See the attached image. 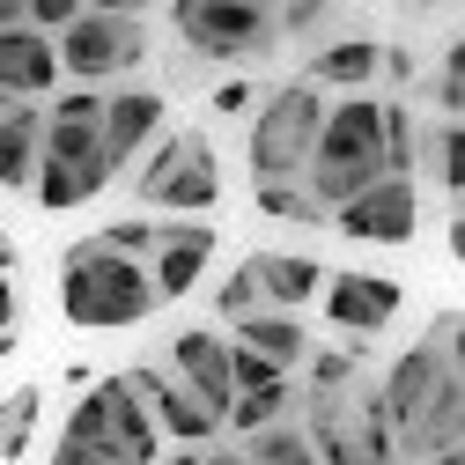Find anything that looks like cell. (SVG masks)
<instances>
[{"instance_id":"9a60e30c","label":"cell","mask_w":465,"mask_h":465,"mask_svg":"<svg viewBox=\"0 0 465 465\" xmlns=\"http://www.w3.org/2000/svg\"><path fill=\"white\" fill-rule=\"evenodd\" d=\"M207 259H214V229L207 222H170L163 237H155V252H148L155 303H185L193 288H200V273H207Z\"/></svg>"},{"instance_id":"f35d334b","label":"cell","mask_w":465,"mask_h":465,"mask_svg":"<svg viewBox=\"0 0 465 465\" xmlns=\"http://www.w3.org/2000/svg\"><path fill=\"white\" fill-rule=\"evenodd\" d=\"M193 458H200V450H178V458H163V465H193Z\"/></svg>"},{"instance_id":"484cf974","label":"cell","mask_w":465,"mask_h":465,"mask_svg":"<svg viewBox=\"0 0 465 465\" xmlns=\"http://www.w3.org/2000/svg\"><path fill=\"white\" fill-rule=\"evenodd\" d=\"M414 104H384V170L391 178H406V170H414Z\"/></svg>"},{"instance_id":"8d00e7d4","label":"cell","mask_w":465,"mask_h":465,"mask_svg":"<svg viewBox=\"0 0 465 465\" xmlns=\"http://www.w3.org/2000/svg\"><path fill=\"white\" fill-rule=\"evenodd\" d=\"M0 30H23V0H0Z\"/></svg>"},{"instance_id":"8992f818","label":"cell","mask_w":465,"mask_h":465,"mask_svg":"<svg viewBox=\"0 0 465 465\" xmlns=\"http://www.w3.org/2000/svg\"><path fill=\"white\" fill-rule=\"evenodd\" d=\"M134 193L163 214H207L222 207V163L207 134H163L148 148V163L134 170Z\"/></svg>"},{"instance_id":"4dcf8cb0","label":"cell","mask_w":465,"mask_h":465,"mask_svg":"<svg viewBox=\"0 0 465 465\" xmlns=\"http://www.w3.org/2000/svg\"><path fill=\"white\" fill-rule=\"evenodd\" d=\"M214 311H222L229 325H244V318L259 311V296H252V281H244V273H229V281H222V296H214Z\"/></svg>"},{"instance_id":"d6a6232c","label":"cell","mask_w":465,"mask_h":465,"mask_svg":"<svg viewBox=\"0 0 465 465\" xmlns=\"http://www.w3.org/2000/svg\"><path fill=\"white\" fill-rule=\"evenodd\" d=\"M429 347H436V355H458V311H436V325H429Z\"/></svg>"},{"instance_id":"ab89813d","label":"cell","mask_w":465,"mask_h":465,"mask_svg":"<svg viewBox=\"0 0 465 465\" xmlns=\"http://www.w3.org/2000/svg\"><path fill=\"white\" fill-rule=\"evenodd\" d=\"M8 347H15V332H0V362H8Z\"/></svg>"},{"instance_id":"f546056e","label":"cell","mask_w":465,"mask_h":465,"mask_svg":"<svg viewBox=\"0 0 465 465\" xmlns=\"http://www.w3.org/2000/svg\"><path fill=\"white\" fill-rule=\"evenodd\" d=\"M259 207H266V214H281V222H325V214L311 207V193H303V185H259Z\"/></svg>"},{"instance_id":"ac0fdd59","label":"cell","mask_w":465,"mask_h":465,"mask_svg":"<svg viewBox=\"0 0 465 465\" xmlns=\"http://www.w3.org/2000/svg\"><path fill=\"white\" fill-rule=\"evenodd\" d=\"M377 60H384V45L377 37H332V45H318L311 52V67H303V89H340V96H370V82H377Z\"/></svg>"},{"instance_id":"60d3db41","label":"cell","mask_w":465,"mask_h":465,"mask_svg":"<svg viewBox=\"0 0 465 465\" xmlns=\"http://www.w3.org/2000/svg\"><path fill=\"white\" fill-rule=\"evenodd\" d=\"M429 465H465V458H458V450H450V458H429Z\"/></svg>"},{"instance_id":"d4e9b609","label":"cell","mask_w":465,"mask_h":465,"mask_svg":"<svg viewBox=\"0 0 465 465\" xmlns=\"http://www.w3.org/2000/svg\"><path fill=\"white\" fill-rule=\"evenodd\" d=\"M237 458H244V465H318V450H311V436H303L296 421H273V429L244 436Z\"/></svg>"},{"instance_id":"74e56055","label":"cell","mask_w":465,"mask_h":465,"mask_svg":"<svg viewBox=\"0 0 465 465\" xmlns=\"http://www.w3.org/2000/svg\"><path fill=\"white\" fill-rule=\"evenodd\" d=\"M0 266H15V244H8V229H0Z\"/></svg>"},{"instance_id":"5bb4252c","label":"cell","mask_w":465,"mask_h":465,"mask_svg":"<svg viewBox=\"0 0 465 465\" xmlns=\"http://www.w3.org/2000/svg\"><path fill=\"white\" fill-rule=\"evenodd\" d=\"M163 370L178 377V384L207 406V414H214V421H229V399H237V391H229V340H222V332L185 325L178 340H170V362H163Z\"/></svg>"},{"instance_id":"d6986e66","label":"cell","mask_w":465,"mask_h":465,"mask_svg":"<svg viewBox=\"0 0 465 465\" xmlns=\"http://www.w3.org/2000/svg\"><path fill=\"white\" fill-rule=\"evenodd\" d=\"M458 429H465V384L436 391V406H421V414L406 421V429H399L391 443H399V458L429 465V458H450V450H458Z\"/></svg>"},{"instance_id":"f1b7e54d","label":"cell","mask_w":465,"mask_h":465,"mask_svg":"<svg viewBox=\"0 0 465 465\" xmlns=\"http://www.w3.org/2000/svg\"><path fill=\"white\" fill-rule=\"evenodd\" d=\"M45 119H60V126H96V119H104V89H60Z\"/></svg>"},{"instance_id":"1f68e13d","label":"cell","mask_w":465,"mask_h":465,"mask_svg":"<svg viewBox=\"0 0 465 465\" xmlns=\"http://www.w3.org/2000/svg\"><path fill=\"white\" fill-rule=\"evenodd\" d=\"M214 111H222V119H244V111H259V89L252 82H222L214 89Z\"/></svg>"},{"instance_id":"4316f807","label":"cell","mask_w":465,"mask_h":465,"mask_svg":"<svg viewBox=\"0 0 465 465\" xmlns=\"http://www.w3.org/2000/svg\"><path fill=\"white\" fill-rule=\"evenodd\" d=\"M429 104H436V119L458 126V111H465V45H443V67L429 82Z\"/></svg>"},{"instance_id":"52a82bcc","label":"cell","mask_w":465,"mask_h":465,"mask_svg":"<svg viewBox=\"0 0 465 465\" xmlns=\"http://www.w3.org/2000/svg\"><path fill=\"white\" fill-rule=\"evenodd\" d=\"M119 170L104 163V141H96V126H60V119H45V141H37V178H30V193L52 207V214H67V207H82V200H96Z\"/></svg>"},{"instance_id":"ba28073f","label":"cell","mask_w":465,"mask_h":465,"mask_svg":"<svg viewBox=\"0 0 465 465\" xmlns=\"http://www.w3.org/2000/svg\"><path fill=\"white\" fill-rule=\"evenodd\" d=\"M178 23L185 52L193 60H259V52H281L273 37V8H244V0H185V8H170Z\"/></svg>"},{"instance_id":"e575fe53","label":"cell","mask_w":465,"mask_h":465,"mask_svg":"<svg viewBox=\"0 0 465 465\" xmlns=\"http://www.w3.org/2000/svg\"><path fill=\"white\" fill-rule=\"evenodd\" d=\"M52 465H111V458H89V450H67V443H60V450H52Z\"/></svg>"},{"instance_id":"8fae6325","label":"cell","mask_w":465,"mask_h":465,"mask_svg":"<svg viewBox=\"0 0 465 465\" xmlns=\"http://www.w3.org/2000/svg\"><path fill=\"white\" fill-rule=\"evenodd\" d=\"M126 391L141 399V414L155 421V436H170V443H185V450H207L214 436H222V421L207 414V406L170 377V370H155V362H141V370H126Z\"/></svg>"},{"instance_id":"7a4b0ae2","label":"cell","mask_w":465,"mask_h":465,"mask_svg":"<svg viewBox=\"0 0 465 465\" xmlns=\"http://www.w3.org/2000/svg\"><path fill=\"white\" fill-rule=\"evenodd\" d=\"M60 311L89 332H126L141 318H155V288H148V266L141 259H119V252H104L96 237L74 244L60 259Z\"/></svg>"},{"instance_id":"7c38bea8","label":"cell","mask_w":465,"mask_h":465,"mask_svg":"<svg viewBox=\"0 0 465 465\" xmlns=\"http://www.w3.org/2000/svg\"><path fill=\"white\" fill-rule=\"evenodd\" d=\"M450 384H465V377H458V355H436L429 340H421V347H406V355L391 362V377H384V391H377L391 436L414 421L421 406H436V391H450Z\"/></svg>"},{"instance_id":"d590c367","label":"cell","mask_w":465,"mask_h":465,"mask_svg":"<svg viewBox=\"0 0 465 465\" xmlns=\"http://www.w3.org/2000/svg\"><path fill=\"white\" fill-rule=\"evenodd\" d=\"M193 465H244V458H237V450H222V443H207V450H200Z\"/></svg>"},{"instance_id":"277c9868","label":"cell","mask_w":465,"mask_h":465,"mask_svg":"<svg viewBox=\"0 0 465 465\" xmlns=\"http://www.w3.org/2000/svg\"><path fill=\"white\" fill-rule=\"evenodd\" d=\"M60 443L67 450H89V458H111V465H163V436L141 414V399L126 391V377L89 384V399L67 414V436Z\"/></svg>"},{"instance_id":"cb8c5ba5","label":"cell","mask_w":465,"mask_h":465,"mask_svg":"<svg viewBox=\"0 0 465 465\" xmlns=\"http://www.w3.org/2000/svg\"><path fill=\"white\" fill-rule=\"evenodd\" d=\"M37 421H45V391H37V384H15L8 399H0V458H8V465L30 450Z\"/></svg>"},{"instance_id":"603a6c76","label":"cell","mask_w":465,"mask_h":465,"mask_svg":"<svg viewBox=\"0 0 465 465\" xmlns=\"http://www.w3.org/2000/svg\"><path fill=\"white\" fill-rule=\"evenodd\" d=\"M347 450H355V465H391V458H399L377 391H362V399H355V414H347Z\"/></svg>"},{"instance_id":"44dd1931","label":"cell","mask_w":465,"mask_h":465,"mask_svg":"<svg viewBox=\"0 0 465 465\" xmlns=\"http://www.w3.org/2000/svg\"><path fill=\"white\" fill-rule=\"evenodd\" d=\"M406 178H429V185H443L458 200V185H465V141H458L450 119H421L414 126V170H406Z\"/></svg>"},{"instance_id":"2e32d148","label":"cell","mask_w":465,"mask_h":465,"mask_svg":"<svg viewBox=\"0 0 465 465\" xmlns=\"http://www.w3.org/2000/svg\"><path fill=\"white\" fill-rule=\"evenodd\" d=\"M237 273L252 281L259 311H281V318H303V303L325 288V266H318L311 252H252Z\"/></svg>"},{"instance_id":"30bf717a","label":"cell","mask_w":465,"mask_h":465,"mask_svg":"<svg viewBox=\"0 0 465 465\" xmlns=\"http://www.w3.org/2000/svg\"><path fill=\"white\" fill-rule=\"evenodd\" d=\"M325 318L355 340V347H370L377 332H391V318H399V281L391 273H362V266H347V273H325Z\"/></svg>"},{"instance_id":"5b68a950","label":"cell","mask_w":465,"mask_h":465,"mask_svg":"<svg viewBox=\"0 0 465 465\" xmlns=\"http://www.w3.org/2000/svg\"><path fill=\"white\" fill-rule=\"evenodd\" d=\"M148 52V30L134 8H82L60 37H52V60H60V82L74 89H96V82H119L141 67Z\"/></svg>"},{"instance_id":"7402d4cb","label":"cell","mask_w":465,"mask_h":465,"mask_svg":"<svg viewBox=\"0 0 465 465\" xmlns=\"http://www.w3.org/2000/svg\"><path fill=\"white\" fill-rule=\"evenodd\" d=\"M37 141H45V111L15 104L8 119H0V185H8V193H23L37 178Z\"/></svg>"},{"instance_id":"ffe728a7","label":"cell","mask_w":465,"mask_h":465,"mask_svg":"<svg viewBox=\"0 0 465 465\" xmlns=\"http://www.w3.org/2000/svg\"><path fill=\"white\" fill-rule=\"evenodd\" d=\"M229 347H244V355L273 362L281 377L311 362V332H303V318H281V311H252V318L237 325V340H229Z\"/></svg>"},{"instance_id":"6da1fadb","label":"cell","mask_w":465,"mask_h":465,"mask_svg":"<svg viewBox=\"0 0 465 465\" xmlns=\"http://www.w3.org/2000/svg\"><path fill=\"white\" fill-rule=\"evenodd\" d=\"M384 170V96H340L325 104V126H318V148H311V170H303V193L311 207L332 222L355 193H370Z\"/></svg>"},{"instance_id":"4fadbf2b","label":"cell","mask_w":465,"mask_h":465,"mask_svg":"<svg viewBox=\"0 0 465 465\" xmlns=\"http://www.w3.org/2000/svg\"><path fill=\"white\" fill-rule=\"evenodd\" d=\"M96 141H104L111 170H134L163 141V96L155 89H111L104 96V119H96Z\"/></svg>"},{"instance_id":"836d02e7","label":"cell","mask_w":465,"mask_h":465,"mask_svg":"<svg viewBox=\"0 0 465 465\" xmlns=\"http://www.w3.org/2000/svg\"><path fill=\"white\" fill-rule=\"evenodd\" d=\"M0 332H15V266H0Z\"/></svg>"},{"instance_id":"83f0119b","label":"cell","mask_w":465,"mask_h":465,"mask_svg":"<svg viewBox=\"0 0 465 465\" xmlns=\"http://www.w3.org/2000/svg\"><path fill=\"white\" fill-rule=\"evenodd\" d=\"M325 23H332V8H325V0H296V8H273V37H281V45L318 37Z\"/></svg>"},{"instance_id":"3957f363","label":"cell","mask_w":465,"mask_h":465,"mask_svg":"<svg viewBox=\"0 0 465 465\" xmlns=\"http://www.w3.org/2000/svg\"><path fill=\"white\" fill-rule=\"evenodd\" d=\"M318 126H325V96L303 89V82H281L273 96H259L252 111V185H303L311 170V148H318Z\"/></svg>"},{"instance_id":"9c48e42d","label":"cell","mask_w":465,"mask_h":465,"mask_svg":"<svg viewBox=\"0 0 465 465\" xmlns=\"http://www.w3.org/2000/svg\"><path fill=\"white\" fill-rule=\"evenodd\" d=\"M332 229L355 237V244H414L421 237V185L414 178H377L370 193H355L332 214Z\"/></svg>"},{"instance_id":"e0dca14e","label":"cell","mask_w":465,"mask_h":465,"mask_svg":"<svg viewBox=\"0 0 465 465\" xmlns=\"http://www.w3.org/2000/svg\"><path fill=\"white\" fill-rule=\"evenodd\" d=\"M0 96H8V104L60 96V60H52V37H37V30H0Z\"/></svg>"}]
</instances>
